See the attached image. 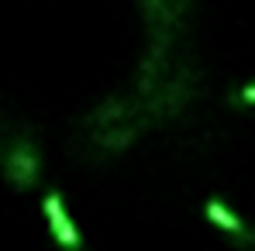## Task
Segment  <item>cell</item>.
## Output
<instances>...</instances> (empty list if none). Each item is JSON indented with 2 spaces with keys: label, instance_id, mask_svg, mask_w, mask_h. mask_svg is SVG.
<instances>
[{
  "label": "cell",
  "instance_id": "obj_1",
  "mask_svg": "<svg viewBox=\"0 0 255 251\" xmlns=\"http://www.w3.org/2000/svg\"><path fill=\"white\" fill-rule=\"evenodd\" d=\"M3 175L7 182H14L17 189H28L38 182V148L31 141H17L7 155H3Z\"/></svg>",
  "mask_w": 255,
  "mask_h": 251
},
{
  "label": "cell",
  "instance_id": "obj_2",
  "mask_svg": "<svg viewBox=\"0 0 255 251\" xmlns=\"http://www.w3.org/2000/svg\"><path fill=\"white\" fill-rule=\"evenodd\" d=\"M45 217H48V227H52V238H55V245L59 251H80V231H76V224H73V217H69V210L62 203V193H45Z\"/></svg>",
  "mask_w": 255,
  "mask_h": 251
},
{
  "label": "cell",
  "instance_id": "obj_3",
  "mask_svg": "<svg viewBox=\"0 0 255 251\" xmlns=\"http://www.w3.org/2000/svg\"><path fill=\"white\" fill-rule=\"evenodd\" d=\"M204 210H207V217H211L214 224L224 227L228 234H235V238H242V241H252V238H255V234H249V227L242 224V217H238L231 207H224L221 200H207V207H204Z\"/></svg>",
  "mask_w": 255,
  "mask_h": 251
},
{
  "label": "cell",
  "instance_id": "obj_4",
  "mask_svg": "<svg viewBox=\"0 0 255 251\" xmlns=\"http://www.w3.org/2000/svg\"><path fill=\"white\" fill-rule=\"evenodd\" d=\"M235 100H245V103H255V83L242 86V89H238V93H235Z\"/></svg>",
  "mask_w": 255,
  "mask_h": 251
}]
</instances>
